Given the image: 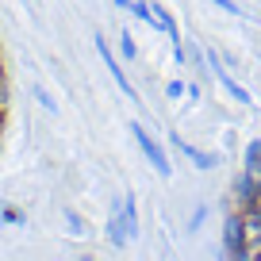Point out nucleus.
Returning a JSON list of instances; mask_svg holds the SVG:
<instances>
[{
    "mask_svg": "<svg viewBox=\"0 0 261 261\" xmlns=\"http://www.w3.org/2000/svg\"><path fill=\"white\" fill-rule=\"evenodd\" d=\"M242 257H261V212L250 207L242 215Z\"/></svg>",
    "mask_w": 261,
    "mask_h": 261,
    "instance_id": "f257e3e1",
    "label": "nucleus"
},
{
    "mask_svg": "<svg viewBox=\"0 0 261 261\" xmlns=\"http://www.w3.org/2000/svg\"><path fill=\"white\" fill-rule=\"evenodd\" d=\"M0 85H8V77H4V58H0Z\"/></svg>",
    "mask_w": 261,
    "mask_h": 261,
    "instance_id": "f03ea898",
    "label": "nucleus"
}]
</instances>
